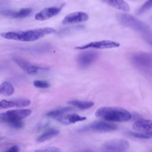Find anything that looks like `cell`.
Returning a JSON list of instances; mask_svg holds the SVG:
<instances>
[{
    "label": "cell",
    "mask_w": 152,
    "mask_h": 152,
    "mask_svg": "<svg viewBox=\"0 0 152 152\" xmlns=\"http://www.w3.org/2000/svg\"><path fill=\"white\" fill-rule=\"evenodd\" d=\"M55 30L51 27H45L26 31H8L1 33V36L5 39L21 42H33L40 39L47 34L53 33Z\"/></svg>",
    "instance_id": "cell-1"
},
{
    "label": "cell",
    "mask_w": 152,
    "mask_h": 152,
    "mask_svg": "<svg viewBox=\"0 0 152 152\" xmlns=\"http://www.w3.org/2000/svg\"><path fill=\"white\" fill-rule=\"evenodd\" d=\"M116 17L122 24L135 30L149 43H151V31L148 25L129 14H119Z\"/></svg>",
    "instance_id": "cell-2"
},
{
    "label": "cell",
    "mask_w": 152,
    "mask_h": 152,
    "mask_svg": "<svg viewBox=\"0 0 152 152\" xmlns=\"http://www.w3.org/2000/svg\"><path fill=\"white\" fill-rule=\"evenodd\" d=\"M96 117L107 121L124 122L131 118V113L126 110L115 107H102L95 113Z\"/></svg>",
    "instance_id": "cell-3"
},
{
    "label": "cell",
    "mask_w": 152,
    "mask_h": 152,
    "mask_svg": "<svg viewBox=\"0 0 152 152\" xmlns=\"http://www.w3.org/2000/svg\"><path fill=\"white\" fill-rule=\"evenodd\" d=\"M31 113V110L29 109H21L10 110L0 114V120L8 123V124L27 118Z\"/></svg>",
    "instance_id": "cell-4"
},
{
    "label": "cell",
    "mask_w": 152,
    "mask_h": 152,
    "mask_svg": "<svg viewBox=\"0 0 152 152\" xmlns=\"http://www.w3.org/2000/svg\"><path fill=\"white\" fill-rule=\"evenodd\" d=\"M131 61L138 69L144 71H150L151 69V55L149 53L139 52L131 56Z\"/></svg>",
    "instance_id": "cell-5"
},
{
    "label": "cell",
    "mask_w": 152,
    "mask_h": 152,
    "mask_svg": "<svg viewBox=\"0 0 152 152\" xmlns=\"http://www.w3.org/2000/svg\"><path fill=\"white\" fill-rule=\"evenodd\" d=\"M129 147V144L126 140L115 139L104 142L102 147V150L103 151L122 152L128 150Z\"/></svg>",
    "instance_id": "cell-6"
},
{
    "label": "cell",
    "mask_w": 152,
    "mask_h": 152,
    "mask_svg": "<svg viewBox=\"0 0 152 152\" xmlns=\"http://www.w3.org/2000/svg\"><path fill=\"white\" fill-rule=\"evenodd\" d=\"M117 126L115 124L107 123L103 121H96L87 125L80 130L81 132H110L117 129Z\"/></svg>",
    "instance_id": "cell-7"
},
{
    "label": "cell",
    "mask_w": 152,
    "mask_h": 152,
    "mask_svg": "<svg viewBox=\"0 0 152 152\" xmlns=\"http://www.w3.org/2000/svg\"><path fill=\"white\" fill-rule=\"evenodd\" d=\"M120 44L118 42L104 40L91 42L87 44L77 46L75 48V49L78 50H85L87 49H112L118 48Z\"/></svg>",
    "instance_id": "cell-8"
},
{
    "label": "cell",
    "mask_w": 152,
    "mask_h": 152,
    "mask_svg": "<svg viewBox=\"0 0 152 152\" xmlns=\"http://www.w3.org/2000/svg\"><path fill=\"white\" fill-rule=\"evenodd\" d=\"M14 61L24 71H25L28 74H35L40 71H44L47 69V68L45 67H41L39 66L34 65L28 61H25L23 59L15 57L14 58Z\"/></svg>",
    "instance_id": "cell-9"
},
{
    "label": "cell",
    "mask_w": 152,
    "mask_h": 152,
    "mask_svg": "<svg viewBox=\"0 0 152 152\" xmlns=\"http://www.w3.org/2000/svg\"><path fill=\"white\" fill-rule=\"evenodd\" d=\"M62 8V5H61L60 7H51L44 8L35 15L34 18L36 20L38 21L48 20L59 14Z\"/></svg>",
    "instance_id": "cell-10"
},
{
    "label": "cell",
    "mask_w": 152,
    "mask_h": 152,
    "mask_svg": "<svg viewBox=\"0 0 152 152\" xmlns=\"http://www.w3.org/2000/svg\"><path fill=\"white\" fill-rule=\"evenodd\" d=\"M88 20V15L83 11H77L70 13L66 15L62 21V24H74L86 21Z\"/></svg>",
    "instance_id": "cell-11"
},
{
    "label": "cell",
    "mask_w": 152,
    "mask_h": 152,
    "mask_svg": "<svg viewBox=\"0 0 152 152\" xmlns=\"http://www.w3.org/2000/svg\"><path fill=\"white\" fill-rule=\"evenodd\" d=\"M97 58V53L93 51H86L81 53L77 57V62L81 68L91 65Z\"/></svg>",
    "instance_id": "cell-12"
},
{
    "label": "cell",
    "mask_w": 152,
    "mask_h": 152,
    "mask_svg": "<svg viewBox=\"0 0 152 152\" xmlns=\"http://www.w3.org/2000/svg\"><path fill=\"white\" fill-rule=\"evenodd\" d=\"M152 122L150 119H141L135 121L132 125V128L137 132L152 135Z\"/></svg>",
    "instance_id": "cell-13"
},
{
    "label": "cell",
    "mask_w": 152,
    "mask_h": 152,
    "mask_svg": "<svg viewBox=\"0 0 152 152\" xmlns=\"http://www.w3.org/2000/svg\"><path fill=\"white\" fill-rule=\"evenodd\" d=\"M30 104V101L27 99H17L14 100L3 99L0 101V109H9L11 107H24Z\"/></svg>",
    "instance_id": "cell-14"
},
{
    "label": "cell",
    "mask_w": 152,
    "mask_h": 152,
    "mask_svg": "<svg viewBox=\"0 0 152 152\" xmlns=\"http://www.w3.org/2000/svg\"><path fill=\"white\" fill-rule=\"evenodd\" d=\"M56 119L58 122L65 124L68 125L71 124H74L77 122L83 121L86 120V118L84 116H81L75 113H71V114H64L56 118Z\"/></svg>",
    "instance_id": "cell-15"
},
{
    "label": "cell",
    "mask_w": 152,
    "mask_h": 152,
    "mask_svg": "<svg viewBox=\"0 0 152 152\" xmlns=\"http://www.w3.org/2000/svg\"><path fill=\"white\" fill-rule=\"evenodd\" d=\"M107 5L124 12L130 11L129 5L124 0H100Z\"/></svg>",
    "instance_id": "cell-16"
},
{
    "label": "cell",
    "mask_w": 152,
    "mask_h": 152,
    "mask_svg": "<svg viewBox=\"0 0 152 152\" xmlns=\"http://www.w3.org/2000/svg\"><path fill=\"white\" fill-rule=\"evenodd\" d=\"M31 9L30 8H22L18 11H3L1 14L5 16H9L13 18H23L29 15L31 12Z\"/></svg>",
    "instance_id": "cell-17"
},
{
    "label": "cell",
    "mask_w": 152,
    "mask_h": 152,
    "mask_svg": "<svg viewBox=\"0 0 152 152\" xmlns=\"http://www.w3.org/2000/svg\"><path fill=\"white\" fill-rule=\"evenodd\" d=\"M59 134V131L56 129H50L44 133H43L42 135H40L37 138V142H43L46 140H48L49 139H51L52 138H53L56 136H57Z\"/></svg>",
    "instance_id": "cell-18"
},
{
    "label": "cell",
    "mask_w": 152,
    "mask_h": 152,
    "mask_svg": "<svg viewBox=\"0 0 152 152\" xmlns=\"http://www.w3.org/2000/svg\"><path fill=\"white\" fill-rule=\"evenodd\" d=\"M14 92L13 86L8 82H3L0 84V94L5 96L12 95Z\"/></svg>",
    "instance_id": "cell-19"
},
{
    "label": "cell",
    "mask_w": 152,
    "mask_h": 152,
    "mask_svg": "<svg viewBox=\"0 0 152 152\" xmlns=\"http://www.w3.org/2000/svg\"><path fill=\"white\" fill-rule=\"evenodd\" d=\"M69 104L76 106L80 109H87L91 107L94 105V103L90 101H81L77 100H70L68 102Z\"/></svg>",
    "instance_id": "cell-20"
},
{
    "label": "cell",
    "mask_w": 152,
    "mask_h": 152,
    "mask_svg": "<svg viewBox=\"0 0 152 152\" xmlns=\"http://www.w3.org/2000/svg\"><path fill=\"white\" fill-rule=\"evenodd\" d=\"M72 110V108L70 107H65L53 110H51L46 113V116L48 117H51V118H57L58 116H60L66 112Z\"/></svg>",
    "instance_id": "cell-21"
},
{
    "label": "cell",
    "mask_w": 152,
    "mask_h": 152,
    "mask_svg": "<svg viewBox=\"0 0 152 152\" xmlns=\"http://www.w3.org/2000/svg\"><path fill=\"white\" fill-rule=\"evenodd\" d=\"M152 5V1L151 0H148L146 2H145V4H144L137 11V14L138 15L142 14V13H144V12H145L147 10H148V9H150Z\"/></svg>",
    "instance_id": "cell-22"
},
{
    "label": "cell",
    "mask_w": 152,
    "mask_h": 152,
    "mask_svg": "<svg viewBox=\"0 0 152 152\" xmlns=\"http://www.w3.org/2000/svg\"><path fill=\"white\" fill-rule=\"evenodd\" d=\"M33 85L34 87L40 88H46L50 86V84L48 82L43 80H35L33 82Z\"/></svg>",
    "instance_id": "cell-23"
},
{
    "label": "cell",
    "mask_w": 152,
    "mask_h": 152,
    "mask_svg": "<svg viewBox=\"0 0 152 152\" xmlns=\"http://www.w3.org/2000/svg\"><path fill=\"white\" fill-rule=\"evenodd\" d=\"M129 134L133 137H135L136 138H141V139H150L151 138L152 135L147 134H143V133H140V132H129Z\"/></svg>",
    "instance_id": "cell-24"
},
{
    "label": "cell",
    "mask_w": 152,
    "mask_h": 152,
    "mask_svg": "<svg viewBox=\"0 0 152 152\" xmlns=\"http://www.w3.org/2000/svg\"><path fill=\"white\" fill-rule=\"evenodd\" d=\"M36 151H40V152H60L61 150L56 147H49L44 149L37 150Z\"/></svg>",
    "instance_id": "cell-25"
},
{
    "label": "cell",
    "mask_w": 152,
    "mask_h": 152,
    "mask_svg": "<svg viewBox=\"0 0 152 152\" xmlns=\"http://www.w3.org/2000/svg\"><path fill=\"white\" fill-rule=\"evenodd\" d=\"M9 125L15 128H21L23 126V123L21 121H15L13 122H11L9 124Z\"/></svg>",
    "instance_id": "cell-26"
},
{
    "label": "cell",
    "mask_w": 152,
    "mask_h": 152,
    "mask_svg": "<svg viewBox=\"0 0 152 152\" xmlns=\"http://www.w3.org/2000/svg\"><path fill=\"white\" fill-rule=\"evenodd\" d=\"M20 150L19 147L17 145H13L11 147H10L8 150H7V151H10V152H17Z\"/></svg>",
    "instance_id": "cell-27"
}]
</instances>
